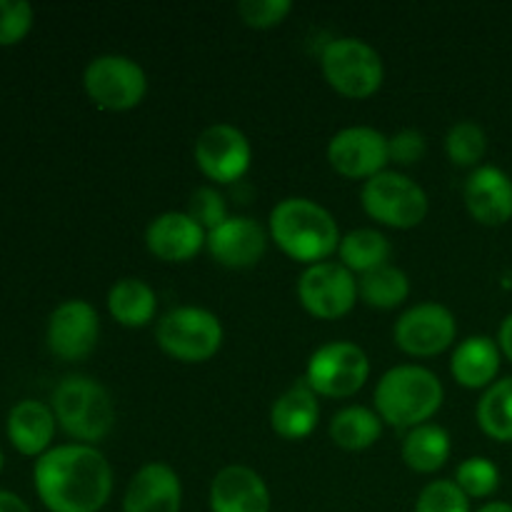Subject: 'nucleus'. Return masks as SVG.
Instances as JSON below:
<instances>
[{"label": "nucleus", "instance_id": "nucleus-13", "mask_svg": "<svg viewBox=\"0 0 512 512\" xmlns=\"http://www.w3.org/2000/svg\"><path fill=\"white\" fill-rule=\"evenodd\" d=\"M328 163L348 180H370L390 163L388 138L368 125H353L335 133L328 143Z\"/></svg>", "mask_w": 512, "mask_h": 512}, {"label": "nucleus", "instance_id": "nucleus-19", "mask_svg": "<svg viewBox=\"0 0 512 512\" xmlns=\"http://www.w3.org/2000/svg\"><path fill=\"white\" fill-rule=\"evenodd\" d=\"M210 512H270L265 480L245 465H228L210 483Z\"/></svg>", "mask_w": 512, "mask_h": 512}, {"label": "nucleus", "instance_id": "nucleus-38", "mask_svg": "<svg viewBox=\"0 0 512 512\" xmlns=\"http://www.w3.org/2000/svg\"><path fill=\"white\" fill-rule=\"evenodd\" d=\"M478 512H512L510 503H488L483 508H478Z\"/></svg>", "mask_w": 512, "mask_h": 512}, {"label": "nucleus", "instance_id": "nucleus-9", "mask_svg": "<svg viewBox=\"0 0 512 512\" xmlns=\"http://www.w3.org/2000/svg\"><path fill=\"white\" fill-rule=\"evenodd\" d=\"M370 378V360L360 345L348 340L325 343L310 355L305 383L323 398H350Z\"/></svg>", "mask_w": 512, "mask_h": 512}, {"label": "nucleus", "instance_id": "nucleus-14", "mask_svg": "<svg viewBox=\"0 0 512 512\" xmlns=\"http://www.w3.org/2000/svg\"><path fill=\"white\" fill-rule=\"evenodd\" d=\"M100 318L88 300H65L50 313L45 340L55 358L78 363L85 360L98 345Z\"/></svg>", "mask_w": 512, "mask_h": 512}, {"label": "nucleus", "instance_id": "nucleus-24", "mask_svg": "<svg viewBox=\"0 0 512 512\" xmlns=\"http://www.w3.org/2000/svg\"><path fill=\"white\" fill-rule=\"evenodd\" d=\"M450 450H453V443H450L448 430L435 423L418 425L403 440L405 465L423 475L438 473L448 463Z\"/></svg>", "mask_w": 512, "mask_h": 512}, {"label": "nucleus", "instance_id": "nucleus-36", "mask_svg": "<svg viewBox=\"0 0 512 512\" xmlns=\"http://www.w3.org/2000/svg\"><path fill=\"white\" fill-rule=\"evenodd\" d=\"M0 512H33L28 508L20 495L10 493V490H0Z\"/></svg>", "mask_w": 512, "mask_h": 512}, {"label": "nucleus", "instance_id": "nucleus-12", "mask_svg": "<svg viewBox=\"0 0 512 512\" xmlns=\"http://www.w3.org/2000/svg\"><path fill=\"white\" fill-rule=\"evenodd\" d=\"M455 315L440 303H418L405 310L393 330L395 345L413 358H433L455 343Z\"/></svg>", "mask_w": 512, "mask_h": 512}, {"label": "nucleus", "instance_id": "nucleus-2", "mask_svg": "<svg viewBox=\"0 0 512 512\" xmlns=\"http://www.w3.org/2000/svg\"><path fill=\"white\" fill-rule=\"evenodd\" d=\"M270 238L295 263H325L340 248L338 220L308 198H285L270 213Z\"/></svg>", "mask_w": 512, "mask_h": 512}, {"label": "nucleus", "instance_id": "nucleus-29", "mask_svg": "<svg viewBox=\"0 0 512 512\" xmlns=\"http://www.w3.org/2000/svg\"><path fill=\"white\" fill-rule=\"evenodd\" d=\"M488 135L473 120H460L445 135V153L458 168H475L485 158Z\"/></svg>", "mask_w": 512, "mask_h": 512}, {"label": "nucleus", "instance_id": "nucleus-16", "mask_svg": "<svg viewBox=\"0 0 512 512\" xmlns=\"http://www.w3.org/2000/svg\"><path fill=\"white\" fill-rule=\"evenodd\" d=\"M463 198L468 213L480 225L500 228L512 220V178L495 165H478L470 173Z\"/></svg>", "mask_w": 512, "mask_h": 512}, {"label": "nucleus", "instance_id": "nucleus-5", "mask_svg": "<svg viewBox=\"0 0 512 512\" xmlns=\"http://www.w3.org/2000/svg\"><path fill=\"white\" fill-rule=\"evenodd\" d=\"M325 80L338 95L365 100L380 90L385 80L383 58L360 38H335L320 55Z\"/></svg>", "mask_w": 512, "mask_h": 512}, {"label": "nucleus", "instance_id": "nucleus-33", "mask_svg": "<svg viewBox=\"0 0 512 512\" xmlns=\"http://www.w3.org/2000/svg\"><path fill=\"white\" fill-rule=\"evenodd\" d=\"M188 215L205 230H215L218 225H223L228 215V205H225V198L215 188H198L193 195H190L188 203Z\"/></svg>", "mask_w": 512, "mask_h": 512}, {"label": "nucleus", "instance_id": "nucleus-7", "mask_svg": "<svg viewBox=\"0 0 512 512\" xmlns=\"http://www.w3.org/2000/svg\"><path fill=\"white\" fill-rule=\"evenodd\" d=\"M363 210L380 225L395 230L418 228L428 215V195L413 178L393 170H383L365 180L360 193Z\"/></svg>", "mask_w": 512, "mask_h": 512}, {"label": "nucleus", "instance_id": "nucleus-25", "mask_svg": "<svg viewBox=\"0 0 512 512\" xmlns=\"http://www.w3.org/2000/svg\"><path fill=\"white\" fill-rule=\"evenodd\" d=\"M383 435V420L378 413L363 405H350L330 420V440L348 453L373 448Z\"/></svg>", "mask_w": 512, "mask_h": 512}, {"label": "nucleus", "instance_id": "nucleus-6", "mask_svg": "<svg viewBox=\"0 0 512 512\" xmlns=\"http://www.w3.org/2000/svg\"><path fill=\"white\" fill-rule=\"evenodd\" d=\"M158 348L180 363H208L223 348V325L218 315L195 305L173 308L155 330Z\"/></svg>", "mask_w": 512, "mask_h": 512}, {"label": "nucleus", "instance_id": "nucleus-3", "mask_svg": "<svg viewBox=\"0 0 512 512\" xmlns=\"http://www.w3.org/2000/svg\"><path fill=\"white\" fill-rule=\"evenodd\" d=\"M445 388L433 370L423 365L390 368L375 388V410L393 428H418L443 408Z\"/></svg>", "mask_w": 512, "mask_h": 512}, {"label": "nucleus", "instance_id": "nucleus-37", "mask_svg": "<svg viewBox=\"0 0 512 512\" xmlns=\"http://www.w3.org/2000/svg\"><path fill=\"white\" fill-rule=\"evenodd\" d=\"M498 345H500V353H503L512 363V313L503 320V325H500Z\"/></svg>", "mask_w": 512, "mask_h": 512}, {"label": "nucleus", "instance_id": "nucleus-28", "mask_svg": "<svg viewBox=\"0 0 512 512\" xmlns=\"http://www.w3.org/2000/svg\"><path fill=\"white\" fill-rule=\"evenodd\" d=\"M475 415L488 438L512 443V378L495 380L480 398Z\"/></svg>", "mask_w": 512, "mask_h": 512}, {"label": "nucleus", "instance_id": "nucleus-23", "mask_svg": "<svg viewBox=\"0 0 512 512\" xmlns=\"http://www.w3.org/2000/svg\"><path fill=\"white\" fill-rule=\"evenodd\" d=\"M108 310L115 323L125 328H145L155 318L158 295L145 280L123 278L110 288Z\"/></svg>", "mask_w": 512, "mask_h": 512}, {"label": "nucleus", "instance_id": "nucleus-30", "mask_svg": "<svg viewBox=\"0 0 512 512\" xmlns=\"http://www.w3.org/2000/svg\"><path fill=\"white\" fill-rule=\"evenodd\" d=\"M455 483L470 500L490 498L500 488V470L488 458H468L458 465Z\"/></svg>", "mask_w": 512, "mask_h": 512}, {"label": "nucleus", "instance_id": "nucleus-39", "mask_svg": "<svg viewBox=\"0 0 512 512\" xmlns=\"http://www.w3.org/2000/svg\"><path fill=\"white\" fill-rule=\"evenodd\" d=\"M0 470H3V453H0Z\"/></svg>", "mask_w": 512, "mask_h": 512}, {"label": "nucleus", "instance_id": "nucleus-1", "mask_svg": "<svg viewBox=\"0 0 512 512\" xmlns=\"http://www.w3.org/2000/svg\"><path fill=\"white\" fill-rule=\"evenodd\" d=\"M33 483L50 512H100L113 493V468L95 445H58L35 460Z\"/></svg>", "mask_w": 512, "mask_h": 512}, {"label": "nucleus", "instance_id": "nucleus-15", "mask_svg": "<svg viewBox=\"0 0 512 512\" xmlns=\"http://www.w3.org/2000/svg\"><path fill=\"white\" fill-rule=\"evenodd\" d=\"M205 248L213 255L215 263L225 265V268H253L268 250V233L258 220L238 215V218H228L223 225L210 230Z\"/></svg>", "mask_w": 512, "mask_h": 512}, {"label": "nucleus", "instance_id": "nucleus-10", "mask_svg": "<svg viewBox=\"0 0 512 512\" xmlns=\"http://www.w3.org/2000/svg\"><path fill=\"white\" fill-rule=\"evenodd\" d=\"M298 300L313 318L338 320L358 303V280L340 263L308 265L298 280Z\"/></svg>", "mask_w": 512, "mask_h": 512}, {"label": "nucleus", "instance_id": "nucleus-32", "mask_svg": "<svg viewBox=\"0 0 512 512\" xmlns=\"http://www.w3.org/2000/svg\"><path fill=\"white\" fill-rule=\"evenodd\" d=\"M33 5L25 0H0V48L18 45L33 28Z\"/></svg>", "mask_w": 512, "mask_h": 512}, {"label": "nucleus", "instance_id": "nucleus-18", "mask_svg": "<svg viewBox=\"0 0 512 512\" xmlns=\"http://www.w3.org/2000/svg\"><path fill=\"white\" fill-rule=\"evenodd\" d=\"M208 233L188 213H163L150 220L145 245L165 263H188L205 248Z\"/></svg>", "mask_w": 512, "mask_h": 512}, {"label": "nucleus", "instance_id": "nucleus-11", "mask_svg": "<svg viewBox=\"0 0 512 512\" xmlns=\"http://www.w3.org/2000/svg\"><path fill=\"white\" fill-rule=\"evenodd\" d=\"M195 165L205 178L218 185H230L243 178L253 163V148L243 130L228 123L205 128L195 140Z\"/></svg>", "mask_w": 512, "mask_h": 512}, {"label": "nucleus", "instance_id": "nucleus-35", "mask_svg": "<svg viewBox=\"0 0 512 512\" xmlns=\"http://www.w3.org/2000/svg\"><path fill=\"white\" fill-rule=\"evenodd\" d=\"M388 148L390 160H395L398 165H415L428 153V143L418 130H400L393 138H388Z\"/></svg>", "mask_w": 512, "mask_h": 512}, {"label": "nucleus", "instance_id": "nucleus-31", "mask_svg": "<svg viewBox=\"0 0 512 512\" xmlns=\"http://www.w3.org/2000/svg\"><path fill=\"white\" fill-rule=\"evenodd\" d=\"M415 512H470V498L455 480H433L418 495Z\"/></svg>", "mask_w": 512, "mask_h": 512}, {"label": "nucleus", "instance_id": "nucleus-22", "mask_svg": "<svg viewBox=\"0 0 512 512\" xmlns=\"http://www.w3.org/2000/svg\"><path fill=\"white\" fill-rule=\"evenodd\" d=\"M320 418L318 395L305 380L285 390L270 408V428L285 440H303L315 430Z\"/></svg>", "mask_w": 512, "mask_h": 512}, {"label": "nucleus", "instance_id": "nucleus-27", "mask_svg": "<svg viewBox=\"0 0 512 512\" xmlns=\"http://www.w3.org/2000/svg\"><path fill=\"white\" fill-rule=\"evenodd\" d=\"M358 295L365 305L378 310H393L403 305L410 295V280L395 265H383L378 270L360 275Z\"/></svg>", "mask_w": 512, "mask_h": 512}, {"label": "nucleus", "instance_id": "nucleus-26", "mask_svg": "<svg viewBox=\"0 0 512 512\" xmlns=\"http://www.w3.org/2000/svg\"><path fill=\"white\" fill-rule=\"evenodd\" d=\"M390 243L383 233L373 228H360L353 233L343 235L340 240V265L350 270V273H370V270H378L383 265H388L390 260Z\"/></svg>", "mask_w": 512, "mask_h": 512}, {"label": "nucleus", "instance_id": "nucleus-4", "mask_svg": "<svg viewBox=\"0 0 512 512\" xmlns=\"http://www.w3.org/2000/svg\"><path fill=\"white\" fill-rule=\"evenodd\" d=\"M53 413L65 435L83 445H95L115 425V405L108 390L88 375H68L53 390Z\"/></svg>", "mask_w": 512, "mask_h": 512}, {"label": "nucleus", "instance_id": "nucleus-34", "mask_svg": "<svg viewBox=\"0 0 512 512\" xmlns=\"http://www.w3.org/2000/svg\"><path fill=\"white\" fill-rule=\"evenodd\" d=\"M293 10L290 0H243L238 3V15L248 28L268 30L283 23Z\"/></svg>", "mask_w": 512, "mask_h": 512}, {"label": "nucleus", "instance_id": "nucleus-21", "mask_svg": "<svg viewBox=\"0 0 512 512\" xmlns=\"http://www.w3.org/2000/svg\"><path fill=\"white\" fill-rule=\"evenodd\" d=\"M500 345L488 335L465 338L450 358V373L468 390H488L500 373Z\"/></svg>", "mask_w": 512, "mask_h": 512}, {"label": "nucleus", "instance_id": "nucleus-8", "mask_svg": "<svg viewBox=\"0 0 512 512\" xmlns=\"http://www.w3.org/2000/svg\"><path fill=\"white\" fill-rule=\"evenodd\" d=\"M83 85L88 98L98 108L110 113H125L143 103L148 93L145 70L128 55H98L88 63L83 73Z\"/></svg>", "mask_w": 512, "mask_h": 512}, {"label": "nucleus", "instance_id": "nucleus-20", "mask_svg": "<svg viewBox=\"0 0 512 512\" xmlns=\"http://www.w3.org/2000/svg\"><path fill=\"white\" fill-rule=\"evenodd\" d=\"M55 420L53 408H48L40 400H20L13 405L5 423L10 445L25 458H40L50 450V443L55 438Z\"/></svg>", "mask_w": 512, "mask_h": 512}, {"label": "nucleus", "instance_id": "nucleus-17", "mask_svg": "<svg viewBox=\"0 0 512 512\" xmlns=\"http://www.w3.org/2000/svg\"><path fill=\"white\" fill-rule=\"evenodd\" d=\"M183 483L165 463H148L133 475L123 495V512H180Z\"/></svg>", "mask_w": 512, "mask_h": 512}]
</instances>
